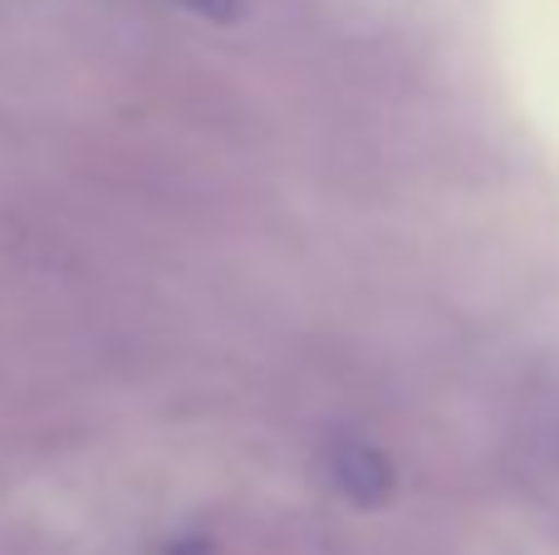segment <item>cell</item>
<instances>
[{
	"mask_svg": "<svg viewBox=\"0 0 559 555\" xmlns=\"http://www.w3.org/2000/svg\"><path fill=\"white\" fill-rule=\"evenodd\" d=\"M324 472L338 497L358 501V507H383V501L393 497V462H388L373 442H358V438L329 442Z\"/></svg>",
	"mask_w": 559,
	"mask_h": 555,
	"instance_id": "obj_1",
	"label": "cell"
},
{
	"mask_svg": "<svg viewBox=\"0 0 559 555\" xmlns=\"http://www.w3.org/2000/svg\"><path fill=\"white\" fill-rule=\"evenodd\" d=\"M177 5L202 15V20H212V25H236V20H246L251 0H177Z\"/></svg>",
	"mask_w": 559,
	"mask_h": 555,
	"instance_id": "obj_2",
	"label": "cell"
},
{
	"mask_svg": "<svg viewBox=\"0 0 559 555\" xmlns=\"http://www.w3.org/2000/svg\"><path fill=\"white\" fill-rule=\"evenodd\" d=\"M555 442H559V438H555Z\"/></svg>",
	"mask_w": 559,
	"mask_h": 555,
	"instance_id": "obj_3",
	"label": "cell"
}]
</instances>
